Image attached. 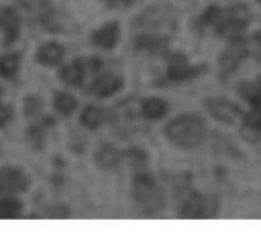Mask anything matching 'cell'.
I'll list each match as a JSON object with an SVG mask.
<instances>
[{"mask_svg":"<svg viewBox=\"0 0 261 235\" xmlns=\"http://www.w3.org/2000/svg\"><path fill=\"white\" fill-rule=\"evenodd\" d=\"M202 67H194L191 64H188L187 58L182 55H173L170 58V67H168V73L173 80H188L193 78L194 75L200 73Z\"/></svg>","mask_w":261,"mask_h":235,"instance_id":"9","label":"cell"},{"mask_svg":"<svg viewBox=\"0 0 261 235\" xmlns=\"http://www.w3.org/2000/svg\"><path fill=\"white\" fill-rule=\"evenodd\" d=\"M205 211V200L200 194H188L180 206V217L185 219H199L203 216Z\"/></svg>","mask_w":261,"mask_h":235,"instance_id":"13","label":"cell"},{"mask_svg":"<svg viewBox=\"0 0 261 235\" xmlns=\"http://www.w3.org/2000/svg\"><path fill=\"white\" fill-rule=\"evenodd\" d=\"M258 2H260V5H261V0H258Z\"/></svg>","mask_w":261,"mask_h":235,"instance_id":"25","label":"cell"},{"mask_svg":"<svg viewBox=\"0 0 261 235\" xmlns=\"http://www.w3.org/2000/svg\"><path fill=\"white\" fill-rule=\"evenodd\" d=\"M168 139L182 148H196L206 138L205 122L194 115H184L173 119L167 127Z\"/></svg>","mask_w":261,"mask_h":235,"instance_id":"2","label":"cell"},{"mask_svg":"<svg viewBox=\"0 0 261 235\" xmlns=\"http://www.w3.org/2000/svg\"><path fill=\"white\" fill-rule=\"evenodd\" d=\"M20 17L9 6H0V31L3 32L5 43H12L18 37Z\"/></svg>","mask_w":261,"mask_h":235,"instance_id":"8","label":"cell"},{"mask_svg":"<svg viewBox=\"0 0 261 235\" xmlns=\"http://www.w3.org/2000/svg\"><path fill=\"white\" fill-rule=\"evenodd\" d=\"M21 210V205L18 200L6 197L0 200V219H11V217H17L18 213Z\"/></svg>","mask_w":261,"mask_h":235,"instance_id":"19","label":"cell"},{"mask_svg":"<svg viewBox=\"0 0 261 235\" xmlns=\"http://www.w3.org/2000/svg\"><path fill=\"white\" fill-rule=\"evenodd\" d=\"M251 20V12L245 5H232L225 9L213 6L205 11L200 17L202 28H213L219 35L237 38L248 26Z\"/></svg>","mask_w":261,"mask_h":235,"instance_id":"1","label":"cell"},{"mask_svg":"<svg viewBox=\"0 0 261 235\" xmlns=\"http://www.w3.org/2000/svg\"><path fill=\"white\" fill-rule=\"evenodd\" d=\"M11 116H12L11 107L6 106V104H0V127L5 125V124L11 119Z\"/></svg>","mask_w":261,"mask_h":235,"instance_id":"23","label":"cell"},{"mask_svg":"<svg viewBox=\"0 0 261 235\" xmlns=\"http://www.w3.org/2000/svg\"><path fill=\"white\" fill-rule=\"evenodd\" d=\"M122 84H124V81L118 75H102L93 81L92 93H95L96 96H101V98L110 96V95L116 93L122 87Z\"/></svg>","mask_w":261,"mask_h":235,"instance_id":"10","label":"cell"},{"mask_svg":"<svg viewBox=\"0 0 261 235\" xmlns=\"http://www.w3.org/2000/svg\"><path fill=\"white\" fill-rule=\"evenodd\" d=\"M60 78L69 86H80L84 80V64L81 61H73L61 70Z\"/></svg>","mask_w":261,"mask_h":235,"instance_id":"15","label":"cell"},{"mask_svg":"<svg viewBox=\"0 0 261 235\" xmlns=\"http://www.w3.org/2000/svg\"><path fill=\"white\" fill-rule=\"evenodd\" d=\"M102 110L101 109H96V107H89L84 110V113L81 115V122L84 127L93 130V128H98L102 122Z\"/></svg>","mask_w":261,"mask_h":235,"instance_id":"18","label":"cell"},{"mask_svg":"<svg viewBox=\"0 0 261 235\" xmlns=\"http://www.w3.org/2000/svg\"><path fill=\"white\" fill-rule=\"evenodd\" d=\"M127 159H128V162L132 165H136V167L144 165L147 162L145 161L147 158H145V154L141 150H130V151H127Z\"/></svg>","mask_w":261,"mask_h":235,"instance_id":"22","label":"cell"},{"mask_svg":"<svg viewBox=\"0 0 261 235\" xmlns=\"http://www.w3.org/2000/svg\"><path fill=\"white\" fill-rule=\"evenodd\" d=\"M119 37V26L116 21L106 23L102 28L93 32V43L102 49H112Z\"/></svg>","mask_w":261,"mask_h":235,"instance_id":"11","label":"cell"},{"mask_svg":"<svg viewBox=\"0 0 261 235\" xmlns=\"http://www.w3.org/2000/svg\"><path fill=\"white\" fill-rule=\"evenodd\" d=\"M96 162L101 168H113L119 162V153L115 148L104 145L96 154Z\"/></svg>","mask_w":261,"mask_h":235,"instance_id":"17","label":"cell"},{"mask_svg":"<svg viewBox=\"0 0 261 235\" xmlns=\"http://www.w3.org/2000/svg\"><path fill=\"white\" fill-rule=\"evenodd\" d=\"M135 197L136 200L150 211L161 210L162 206V196L158 190L156 184L148 176H139L135 180Z\"/></svg>","mask_w":261,"mask_h":235,"instance_id":"4","label":"cell"},{"mask_svg":"<svg viewBox=\"0 0 261 235\" xmlns=\"http://www.w3.org/2000/svg\"><path fill=\"white\" fill-rule=\"evenodd\" d=\"M64 55V49L63 46H60L58 43L55 41H50V43H46L43 44L38 52H37V61L43 66H55L61 61Z\"/></svg>","mask_w":261,"mask_h":235,"instance_id":"12","label":"cell"},{"mask_svg":"<svg viewBox=\"0 0 261 235\" xmlns=\"http://www.w3.org/2000/svg\"><path fill=\"white\" fill-rule=\"evenodd\" d=\"M55 107L61 115H70L75 107H76V101L73 96H70L69 93H58L55 96Z\"/></svg>","mask_w":261,"mask_h":235,"instance_id":"20","label":"cell"},{"mask_svg":"<svg viewBox=\"0 0 261 235\" xmlns=\"http://www.w3.org/2000/svg\"><path fill=\"white\" fill-rule=\"evenodd\" d=\"M112 8H125L133 3V0H104Z\"/></svg>","mask_w":261,"mask_h":235,"instance_id":"24","label":"cell"},{"mask_svg":"<svg viewBox=\"0 0 261 235\" xmlns=\"http://www.w3.org/2000/svg\"><path fill=\"white\" fill-rule=\"evenodd\" d=\"M240 92L251 104V112L245 116L246 125L254 130H261V78L245 83Z\"/></svg>","mask_w":261,"mask_h":235,"instance_id":"3","label":"cell"},{"mask_svg":"<svg viewBox=\"0 0 261 235\" xmlns=\"http://www.w3.org/2000/svg\"><path fill=\"white\" fill-rule=\"evenodd\" d=\"M208 109L211 112V115L214 118H217L219 121L222 122H228V124H234L237 121L242 119V112L240 109L232 104L231 101H226V99H220V98H213L208 101Z\"/></svg>","mask_w":261,"mask_h":235,"instance_id":"6","label":"cell"},{"mask_svg":"<svg viewBox=\"0 0 261 235\" xmlns=\"http://www.w3.org/2000/svg\"><path fill=\"white\" fill-rule=\"evenodd\" d=\"M20 57L17 54H5L0 57V73L5 78H12L18 72Z\"/></svg>","mask_w":261,"mask_h":235,"instance_id":"16","label":"cell"},{"mask_svg":"<svg viewBox=\"0 0 261 235\" xmlns=\"http://www.w3.org/2000/svg\"><path fill=\"white\" fill-rule=\"evenodd\" d=\"M167 102L161 98H147L142 101L141 110L147 119H159L167 113Z\"/></svg>","mask_w":261,"mask_h":235,"instance_id":"14","label":"cell"},{"mask_svg":"<svg viewBox=\"0 0 261 235\" xmlns=\"http://www.w3.org/2000/svg\"><path fill=\"white\" fill-rule=\"evenodd\" d=\"M29 185L24 173L14 167H3L0 170V190L6 191H24Z\"/></svg>","mask_w":261,"mask_h":235,"instance_id":"7","label":"cell"},{"mask_svg":"<svg viewBox=\"0 0 261 235\" xmlns=\"http://www.w3.org/2000/svg\"><path fill=\"white\" fill-rule=\"evenodd\" d=\"M245 41H246L249 55L261 61V34H254L252 37H249Z\"/></svg>","mask_w":261,"mask_h":235,"instance_id":"21","label":"cell"},{"mask_svg":"<svg viewBox=\"0 0 261 235\" xmlns=\"http://www.w3.org/2000/svg\"><path fill=\"white\" fill-rule=\"evenodd\" d=\"M246 57H249L246 41L237 37L220 58V75L223 78H229Z\"/></svg>","mask_w":261,"mask_h":235,"instance_id":"5","label":"cell"}]
</instances>
